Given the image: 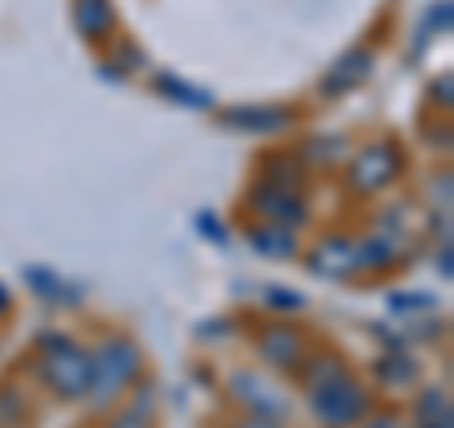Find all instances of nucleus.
<instances>
[{
	"instance_id": "nucleus-1",
	"label": "nucleus",
	"mask_w": 454,
	"mask_h": 428,
	"mask_svg": "<svg viewBox=\"0 0 454 428\" xmlns=\"http://www.w3.org/2000/svg\"><path fill=\"white\" fill-rule=\"evenodd\" d=\"M76 20L88 35H98V27H106V20H110L106 0H76Z\"/></svg>"
}]
</instances>
